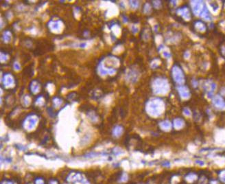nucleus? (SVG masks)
Wrapping results in <instances>:
<instances>
[{"mask_svg":"<svg viewBox=\"0 0 225 184\" xmlns=\"http://www.w3.org/2000/svg\"><path fill=\"white\" fill-rule=\"evenodd\" d=\"M67 181L71 183H85V180L84 179L83 176L80 173L75 172V173L69 174L67 177Z\"/></svg>","mask_w":225,"mask_h":184,"instance_id":"nucleus-1","label":"nucleus"},{"mask_svg":"<svg viewBox=\"0 0 225 184\" xmlns=\"http://www.w3.org/2000/svg\"><path fill=\"white\" fill-rule=\"evenodd\" d=\"M172 73H173V76L176 81L178 83H181L183 81V74L181 69H179L177 67H174L172 70Z\"/></svg>","mask_w":225,"mask_h":184,"instance_id":"nucleus-2","label":"nucleus"},{"mask_svg":"<svg viewBox=\"0 0 225 184\" xmlns=\"http://www.w3.org/2000/svg\"><path fill=\"white\" fill-rule=\"evenodd\" d=\"M213 104L218 109H222L225 108V102L220 96H216L213 98Z\"/></svg>","mask_w":225,"mask_h":184,"instance_id":"nucleus-3","label":"nucleus"},{"mask_svg":"<svg viewBox=\"0 0 225 184\" xmlns=\"http://www.w3.org/2000/svg\"><path fill=\"white\" fill-rule=\"evenodd\" d=\"M179 92H180V94H181V96H182L183 98H188L189 97V96H190L189 90H188L185 87H180V88H179Z\"/></svg>","mask_w":225,"mask_h":184,"instance_id":"nucleus-4","label":"nucleus"},{"mask_svg":"<svg viewBox=\"0 0 225 184\" xmlns=\"http://www.w3.org/2000/svg\"><path fill=\"white\" fill-rule=\"evenodd\" d=\"M183 124H184V122H183L181 119H176L174 121V126L176 129H181L183 127Z\"/></svg>","mask_w":225,"mask_h":184,"instance_id":"nucleus-5","label":"nucleus"},{"mask_svg":"<svg viewBox=\"0 0 225 184\" xmlns=\"http://www.w3.org/2000/svg\"><path fill=\"white\" fill-rule=\"evenodd\" d=\"M160 126H161L162 129L168 130L171 128V123L168 121H163L160 124Z\"/></svg>","mask_w":225,"mask_h":184,"instance_id":"nucleus-6","label":"nucleus"},{"mask_svg":"<svg viewBox=\"0 0 225 184\" xmlns=\"http://www.w3.org/2000/svg\"><path fill=\"white\" fill-rule=\"evenodd\" d=\"M122 127H120V126H117V127L115 129V130H114L113 133L115 136H119V135L122 133Z\"/></svg>","mask_w":225,"mask_h":184,"instance_id":"nucleus-7","label":"nucleus"},{"mask_svg":"<svg viewBox=\"0 0 225 184\" xmlns=\"http://www.w3.org/2000/svg\"><path fill=\"white\" fill-rule=\"evenodd\" d=\"M187 180L189 181H193L195 180L196 179V175H193V174H190L187 177Z\"/></svg>","mask_w":225,"mask_h":184,"instance_id":"nucleus-8","label":"nucleus"},{"mask_svg":"<svg viewBox=\"0 0 225 184\" xmlns=\"http://www.w3.org/2000/svg\"><path fill=\"white\" fill-rule=\"evenodd\" d=\"M35 184H45L44 179L41 177H39V178H36L35 179V181H34Z\"/></svg>","mask_w":225,"mask_h":184,"instance_id":"nucleus-9","label":"nucleus"},{"mask_svg":"<svg viewBox=\"0 0 225 184\" xmlns=\"http://www.w3.org/2000/svg\"><path fill=\"white\" fill-rule=\"evenodd\" d=\"M220 179H221V181L222 182H224L225 183V170L222 171L220 174Z\"/></svg>","mask_w":225,"mask_h":184,"instance_id":"nucleus-10","label":"nucleus"},{"mask_svg":"<svg viewBox=\"0 0 225 184\" xmlns=\"http://www.w3.org/2000/svg\"><path fill=\"white\" fill-rule=\"evenodd\" d=\"M183 112H184L185 115L190 116V115H191V112H190V111L188 109H185L183 110Z\"/></svg>","mask_w":225,"mask_h":184,"instance_id":"nucleus-11","label":"nucleus"},{"mask_svg":"<svg viewBox=\"0 0 225 184\" xmlns=\"http://www.w3.org/2000/svg\"><path fill=\"white\" fill-rule=\"evenodd\" d=\"M1 184H13V183H12V181H11L5 180V181H2V183Z\"/></svg>","mask_w":225,"mask_h":184,"instance_id":"nucleus-12","label":"nucleus"},{"mask_svg":"<svg viewBox=\"0 0 225 184\" xmlns=\"http://www.w3.org/2000/svg\"><path fill=\"white\" fill-rule=\"evenodd\" d=\"M49 184H59L58 181L56 180H54V179H51L49 181Z\"/></svg>","mask_w":225,"mask_h":184,"instance_id":"nucleus-13","label":"nucleus"},{"mask_svg":"<svg viewBox=\"0 0 225 184\" xmlns=\"http://www.w3.org/2000/svg\"><path fill=\"white\" fill-rule=\"evenodd\" d=\"M196 163H198V164L200 165V166H203V165H205L204 161H200V160H197V161H196Z\"/></svg>","mask_w":225,"mask_h":184,"instance_id":"nucleus-14","label":"nucleus"}]
</instances>
